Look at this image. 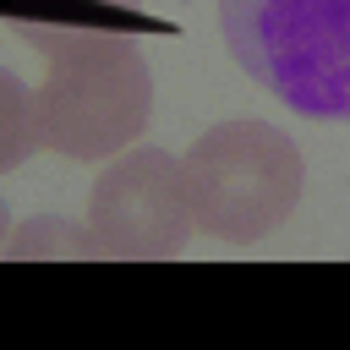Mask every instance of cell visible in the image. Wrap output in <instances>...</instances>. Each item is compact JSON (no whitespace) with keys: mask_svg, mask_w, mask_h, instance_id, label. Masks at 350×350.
<instances>
[{"mask_svg":"<svg viewBox=\"0 0 350 350\" xmlns=\"http://www.w3.org/2000/svg\"><path fill=\"white\" fill-rule=\"evenodd\" d=\"M16 38H27L49 77L38 88L44 148L66 159H109L148 131L153 115V71L131 33L120 27H71L44 16H5Z\"/></svg>","mask_w":350,"mask_h":350,"instance_id":"6da1fadb","label":"cell"},{"mask_svg":"<svg viewBox=\"0 0 350 350\" xmlns=\"http://www.w3.org/2000/svg\"><path fill=\"white\" fill-rule=\"evenodd\" d=\"M235 66L306 120H350V0H219Z\"/></svg>","mask_w":350,"mask_h":350,"instance_id":"7a4b0ae2","label":"cell"},{"mask_svg":"<svg viewBox=\"0 0 350 350\" xmlns=\"http://www.w3.org/2000/svg\"><path fill=\"white\" fill-rule=\"evenodd\" d=\"M186 202L202 235L252 246L273 235L301 202V148L268 120H219L186 153Z\"/></svg>","mask_w":350,"mask_h":350,"instance_id":"3957f363","label":"cell"},{"mask_svg":"<svg viewBox=\"0 0 350 350\" xmlns=\"http://www.w3.org/2000/svg\"><path fill=\"white\" fill-rule=\"evenodd\" d=\"M88 224L120 262H164L186 252L197 219L186 202L180 159L164 148H131L109 159L88 191Z\"/></svg>","mask_w":350,"mask_h":350,"instance_id":"277c9868","label":"cell"},{"mask_svg":"<svg viewBox=\"0 0 350 350\" xmlns=\"http://www.w3.org/2000/svg\"><path fill=\"white\" fill-rule=\"evenodd\" d=\"M5 257L11 262H98L109 252L93 235V224H77V219H60V213H33L5 241Z\"/></svg>","mask_w":350,"mask_h":350,"instance_id":"5b68a950","label":"cell"},{"mask_svg":"<svg viewBox=\"0 0 350 350\" xmlns=\"http://www.w3.org/2000/svg\"><path fill=\"white\" fill-rule=\"evenodd\" d=\"M33 148H44L38 88H27L11 66L0 71V170H16Z\"/></svg>","mask_w":350,"mask_h":350,"instance_id":"8992f818","label":"cell"},{"mask_svg":"<svg viewBox=\"0 0 350 350\" xmlns=\"http://www.w3.org/2000/svg\"><path fill=\"white\" fill-rule=\"evenodd\" d=\"M66 5H71V11H66V22H71V27H88V16L77 11V0H66ZM88 5H98V11H109L115 22H131V27H159V22H148V16L137 11L142 0H88Z\"/></svg>","mask_w":350,"mask_h":350,"instance_id":"52a82bcc","label":"cell"}]
</instances>
